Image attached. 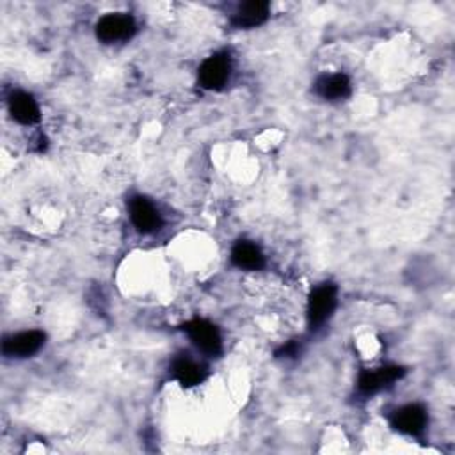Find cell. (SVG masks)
<instances>
[{
  "label": "cell",
  "instance_id": "6da1fadb",
  "mask_svg": "<svg viewBox=\"0 0 455 455\" xmlns=\"http://www.w3.org/2000/svg\"><path fill=\"white\" fill-rule=\"evenodd\" d=\"M338 306V286L334 283H322L313 288L308 299V327L318 331L327 324Z\"/></svg>",
  "mask_w": 455,
  "mask_h": 455
},
{
  "label": "cell",
  "instance_id": "7a4b0ae2",
  "mask_svg": "<svg viewBox=\"0 0 455 455\" xmlns=\"http://www.w3.org/2000/svg\"><path fill=\"white\" fill-rule=\"evenodd\" d=\"M95 33H97V38L106 45L130 42L137 33V24L132 15L111 13L102 17L97 22Z\"/></svg>",
  "mask_w": 455,
  "mask_h": 455
},
{
  "label": "cell",
  "instance_id": "3957f363",
  "mask_svg": "<svg viewBox=\"0 0 455 455\" xmlns=\"http://www.w3.org/2000/svg\"><path fill=\"white\" fill-rule=\"evenodd\" d=\"M184 331L187 333L189 340L196 345V349L203 354L210 357L223 354V338L217 326H214L212 322L205 318H192L184 324Z\"/></svg>",
  "mask_w": 455,
  "mask_h": 455
},
{
  "label": "cell",
  "instance_id": "277c9868",
  "mask_svg": "<svg viewBox=\"0 0 455 455\" xmlns=\"http://www.w3.org/2000/svg\"><path fill=\"white\" fill-rule=\"evenodd\" d=\"M405 375V368L396 365H386L380 368L372 370H361L357 377V393L363 396H372L389 386H393L396 380H400Z\"/></svg>",
  "mask_w": 455,
  "mask_h": 455
},
{
  "label": "cell",
  "instance_id": "5b68a950",
  "mask_svg": "<svg viewBox=\"0 0 455 455\" xmlns=\"http://www.w3.org/2000/svg\"><path fill=\"white\" fill-rule=\"evenodd\" d=\"M231 75V59L228 54H214L207 58L200 70L198 81L200 86L207 91H221Z\"/></svg>",
  "mask_w": 455,
  "mask_h": 455
},
{
  "label": "cell",
  "instance_id": "8992f818",
  "mask_svg": "<svg viewBox=\"0 0 455 455\" xmlns=\"http://www.w3.org/2000/svg\"><path fill=\"white\" fill-rule=\"evenodd\" d=\"M129 216L136 230L143 235H152L162 228V216L146 196L137 194L129 200Z\"/></svg>",
  "mask_w": 455,
  "mask_h": 455
},
{
  "label": "cell",
  "instance_id": "52a82bcc",
  "mask_svg": "<svg viewBox=\"0 0 455 455\" xmlns=\"http://www.w3.org/2000/svg\"><path fill=\"white\" fill-rule=\"evenodd\" d=\"M45 340H47V334L40 329L22 331L13 336H8L3 341V354L6 357H17V359L33 357L43 349Z\"/></svg>",
  "mask_w": 455,
  "mask_h": 455
},
{
  "label": "cell",
  "instance_id": "ba28073f",
  "mask_svg": "<svg viewBox=\"0 0 455 455\" xmlns=\"http://www.w3.org/2000/svg\"><path fill=\"white\" fill-rule=\"evenodd\" d=\"M389 423L396 432L418 437L425 432L428 423L427 409L420 404H405L391 414Z\"/></svg>",
  "mask_w": 455,
  "mask_h": 455
},
{
  "label": "cell",
  "instance_id": "9c48e42d",
  "mask_svg": "<svg viewBox=\"0 0 455 455\" xmlns=\"http://www.w3.org/2000/svg\"><path fill=\"white\" fill-rule=\"evenodd\" d=\"M271 6L265 0H249L237 6L231 15V26L235 29H256L269 20Z\"/></svg>",
  "mask_w": 455,
  "mask_h": 455
},
{
  "label": "cell",
  "instance_id": "30bf717a",
  "mask_svg": "<svg viewBox=\"0 0 455 455\" xmlns=\"http://www.w3.org/2000/svg\"><path fill=\"white\" fill-rule=\"evenodd\" d=\"M8 107H10V114L12 118L24 125V127H31L40 123L42 120V111L40 106L36 102V98L31 93L26 91H15L10 100H8Z\"/></svg>",
  "mask_w": 455,
  "mask_h": 455
},
{
  "label": "cell",
  "instance_id": "8fae6325",
  "mask_svg": "<svg viewBox=\"0 0 455 455\" xmlns=\"http://www.w3.org/2000/svg\"><path fill=\"white\" fill-rule=\"evenodd\" d=\"M315 93L327 102H341L350 97L352 93V84L350 79L338 72V74H326L317 79L315 82Z\"/></svg>",
  "mask_w": 455,
  "mask_h": 455
},
{
  "label": "cell",
  "instance_id": "7c38bea8",
  "mask_svg": "<svg viewBox=\"0 0 455 455\" xmlns=\"http://www.w3.org/2000/svg\"><path fill=\"white\" fill-rule=\"evenodd\" d=\"M231 263L242 271H262L265 267V256L262 249L251 240H239L231 247Z\"/></svg>",
  "mask_w": 455,
  "mask_h": 455
},
{
  "label": "cell",
  "instance_id": "4fadbf2b",
  "mask_svg": "<svg viewBox=\"0 0 455 455\" xmlns=\"http://www.w3.org/2000/svg\"><path fill=\"white\" fill-rule=\"evenodd\" d=\"M171 373L184 388H192L205 380L207 368L187 356H178L173 359Z\"/></svg>",
  "mask_w": 455,
  "mask_h": 455
},
{
  "label": "cell",
  "instance_id": "5bb4252c",
  "mask_svg": "<svg viewBox=\"0 0 455 455\" xmlns=\"http://www.w3.org/2000/svg\"><path fill=\"white\" fill-rule=\"evenodd\" d=\"M297 352H299L297 343H295V341H290L288 345L281 347V350H278V356H279V357H294V356H297Z\"/></svg>",
  "mask_w": 455,
  "mask_h": 455
}]
</instances>
